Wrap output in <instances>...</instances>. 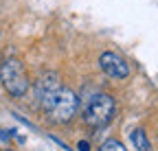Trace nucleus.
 Masks as SVG:
<instances>
[{"label": "nucleus", "mask_w": 158, "mask_h": 151, "mask_svg": "<svg viewBox=\"0 0 158 151\" xmlns=\"http://www.w3.org/2000/svg\"><path fill=\"white\" fill-rule=\"evenodd\" d=\"M0 83L11 97H24L31 88V79L27 74V68L18 59H7L0 64Z\"/></svg>", "instance_id": "1"}, {"label": "nucleus", "mask_w": 158, "mask_h": 151, "mask_svg": "<svg viewBox=\"0 0 158 151\" xmlns=\"http://www.w3.org/2000/svg\"><path fill=\"white\" fill-rule=\"evenodd\" d=\"M77 107H79V99L77 94L68 88H62L55 97H51L42 109L46 112V116L53 121V123H68L75 114H77Z\"/></svg>", "instance_id": "2"}, {"label": "nucleus", "mask_w": 158, "mask_h": 151, "mask_svg": "<svg viewBox=\"0 0 158 151\" xmlns=\"http://www.w3.org/2000/svg\"><path fill=\"white\" fill-rule=\"evenodd\" d=\"M62 90V83H59V77L55 72H46L40 77L37 85H35V94H37V101L40 105H44L51 97H55V94Z\"/></svg>", "instance_id": "5"}, {"label": "nucleus", "mask_w": 158, "mask_h": 151, "mask_svg": "<svg viewBox=\"0 0 158 151\" xmlns=\"http://www.w3.org/2000/svg\"><path fill=\"white\" fill-rule=\"evenodd\" d=\"M99 66H101V70L112 79H125L130 74L127 62L116 53H103L101 57H99Z\"/></svg>", "instance_id": "4"}, {"label": "nucleus", "mask_w": 158, "mask_h": 151, "mask_svg": "<svg viewBox=\"0 0 158 151\" xmlns=\"http://www.w3.org/2000/svg\"><path fill=\"white\" fill-rule=\"evenodd\" d=\"M99 151H127L121 142H118V140H114V138H110V140H106L103 145H101V149H99Z\"/></svg>", "instance_id": "7"}, {"label": "nucleus", "mask_w": 158, "mask_h": 151, "mask_svg": "<svg viewBox=\"0 0 158 151\" xmlns=\"http://www.w3.org/2000/svg\"><path fill=\"white\" fill-rule=\"evenodd\" d=\"M114 99L110 94H94V97L88 99L86 107H84V123L99 129V127H106L112 116H114Z\"/></svg>", "instance_id": "3"}, {"label": "nucleus", "mask_w": 158, "mask_h": 151, "mask_svg": "<svg viewBox=\"0 0 158 151\" xmlns=\"http://www.w3.org/2000/svg\"><path fill=\"white\" fill-rule=\"evenodd\" d=\"M130 140H132V145H134L136 151H152V145H149L147 134H145L143 129H134L132 134H130Z\"/></svg>", "instance_id": "6"}, {"label": "nucleus", "mask_w": 158, "mask_h": 151, "mask_svg": "<svg viewBox=\"0 0 158 151\" xmlns=\"http://www.w3.org/2000/svg\"><path fill=\"white\" fill-rule=\"evenodd\" d=\"M77 149H79V151H90V142H88V140H81V142L77 145Z\"/></svg>", "instance_id": "8"}]
</instances>
